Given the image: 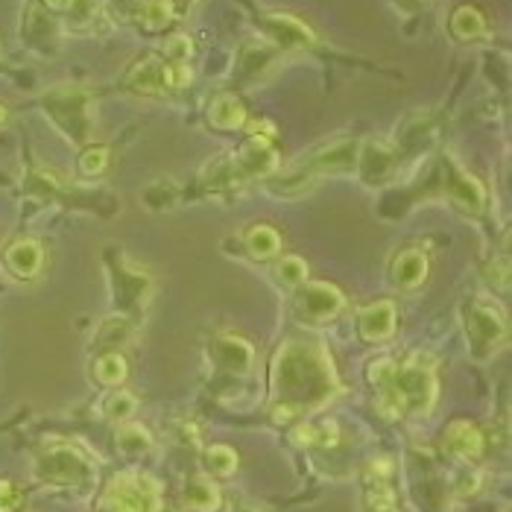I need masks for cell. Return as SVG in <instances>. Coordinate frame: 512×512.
<instances>
[{"label": "cell", "mask_w": 512, "mask_h": 512, "mask_svg": "<svg viewBox=\"0 0 512 512\" xmlns=\"http://www.w3.org/2000/svg\"><path fill=\"white\" fill-rule=\"evenodd\" d=\"M395 325H398V308L393 299H378L357 311V334L363 343L378 346V343L393 340Z\"/></svg>", "instance_id": "9a60e30c"}, {"label": "cell", "mask_w": 512, "mask_h": 512, "mask_svg": "<svg viewBox=\"0 0 512 512\" xmlns=\"http://www.w3.org/2000/svg\"><path fill=\"white\" fill-rule=\"evenodd\" d=\"M340 393V378L328 352L305 337L278 346L270 369V398L276 422L322 410Z\"/></svg>", "instance_id": "6da1fadb"}, {"label": "cell", "mask_w": 512, "mask_h": 512, "mask_svg": "<svg viewBox=\"0 0 512 512\" xmlns=\"http://www.w3.org/2000/svg\"><path fill=\"white\" fill-rule=\"evenodd\" d=\"M395 463L390 457H378L366 466V492H363V504L366 512H401L398 510V495L393 486Z\"/></svg>", "instance_id": "8fae6325"}, {"label": "cell", "mask_w": 512, "mask_h": 512, "mask_svg": "<svg viewBox=\"0 0 512 512\" xmlns=\"http://www.w3.org/2000/svg\"><path fill=\"white\" fill-rule=\"evenodd\" d=\"M44 246L36 237H18L3 249V270L15 281H36L44 273Z\"/></svg>", "instance_id": "4fadbf2b"}, {"label": "cell", "mask_w": 512, "mask_h": 512, "mask_svg": "<svg viewBox=\"0 0 512 512\" xmlns=\"http://www.w3.org/2000/svg\"><path fill=\"white\" fill-rule=\"evenodd\" d=\"M273 278L281 290H296L308 281V261L299 255H278L276 267H273Z\"/></svg>", "instance_id": "4dcf8cb0"}, {"label": "cell", "mask_w": 512, "mask_h": 512, "mask_svg": "<svg viewBox=\"0 0 512 512\" xmlns=\"http://www.w3.org/2000/svg\"><path fill=\"white\" fill-rule=\"evenodd\" d=\"M261 30H264V39L276 47L278 53H290V50H308L316 41L314 30L296 18V15H287V12H270L261 18Z\"/></svg>", "instance_id": "30bf717a"}, {"label": "cell", "mask_w": 512, "mask_h": 512, "mask_svg": "<svg viewBox=\"0 0 512 512\" xmlns=\"http://www.w3.org/2000/svg\"><path fill=\"white\" fill-rule=\"evenodd\" d=\"M445 448L454 454V457H460V460H466V463H474V460H480L483 454H486V436L483 431L469 422V419H457V422H451L448 428H445Z\"/></svg>", "instance_id": "44dd1931"}, {"label": "cell", "mask_w": 512, "mask_h": 512, "mask_svg": "<svg viewBox=\"0 0 512 512\" xmlns=\"http://www.w3.org/2000/svg\"><path fill=\"white\" fill-rule=\"evenodd\" d=\"M100 512H167L161 483L147 472L115 474L100 498Z\"/></svg>", "instance_id": "8992f818"}, {"label": "cell", "mask_w": 512, "mask_h": 512, "mask_svg": "<svg viewBox=\"0 0 512 512\" xmlns=\"http://www.w3.org/2000/svg\"><path fill=\"white\" fill-rule=\"evenodd\" d=\"M366 378L378 395V410L387 419L428 416L434 410L439 381L434 360L425 355H410L407 360L375 357L366 366Z\"/></svg>", "instance_id": "7a4b0ae2"}, {"label": "cell", "mask_w": 512, "mask_h": 512, "mask_svg": "<svg viewBox=\"0 0 512 512\" xmlns=\"http://www.w3.org/2000/svg\"><path fill=\"white\" fill-rule=\"evenodd\" d=\"M398 167V153L390 141H381V138H369V141H360V153H357V176L378 188L384 185Z\"/></svg>", "instance_id": "7c38bea8"}, {"label": "cell", "mask_w": 512, "mask_h": 512, "mask_svg": "<svg viewBox=\"0 0 512 512\" xmlns=\"http://www.w3.org/2000/svg\"><path fill=\"white\" fill-rule=\"evenodd\" d=\"M135 410H138V398L132 393H126L123 387L112 390V393L103 398V404H100V413H103L109 422H115V425L129 422Z\"/></svg>", "instance_id": "1f68e13d"}, {"label": "cell", "mask_w": 512, "mask_h": 512, "mask_svg": "<svg viewBox=\"0 0 512 512\" xmlns=\"http://www.w3.org/2000/svg\"><path fill=\"white\" fill-rule=\"evenodd\" d=\"M91 375L100 387L118 390L129 378V360L123 352H100L97 360L91 363Z\"/></svg>", "instance_id": "484cf974"}, {"label": "cell", "mask_w": 512, "mask_h": 512, "mask_svg": "<svg viewBox=\"0 0 512 512\" xmlns=\"http://www.w3.org/2000/svg\"><path fill=\"white\" fill-rule=\"evenodd\" d=\"M205 120L217 132H243L246 123H249V112H246V103L237 97L235 91H220V94H214L208 100Z\"/></svg>", "instance_id": "d6986e66"}, {"label": "cell", "mask_w": 512, "mask_h": 512, "mask_svg": "<svg viewBox=\"0 0 512 512\" xmlns=\"http://www.w3.org/2000/svg\"><path fill=\"white\" fill-rule=\"evenodd\" d=\"M182 504L191 512H217L223 507V492L214 483V477L199 474L194 480H188V486L182 492Z\"/></svg>", "instance_id": "cb8c5ba5"}, {"label": "cell", "mask_w": 512, "mask_h": 512, "mask_svg": "<svg viewBox=\"0 0 512 512\" xmlns=\"http://www.w3.org/2000/svg\"><path fill=\"white\" fill-rule=\"evenodd\" d=\"M132 18L144 33H167L179 21V6L176 0H135Z\"/></svg>", "instance_id": "603a6c76"}, {"label": "cell", "mask_w": 512, "mask_h": 512, "mask_svg": "<svg viewBox=\"0 0 512 512\" xmlns=\"http://www.w3.org/2000/svg\"><path fill=\"white\" fill-rule=\"evenodd\" d=\"M109 158H112V150L106 144H88L82 147L79 153V176L85 179H97L109 170Z\"/></svg>", "instance_id": "d6a6232c"}, {"label": "cell", "mask_w": 512, "mask_h": 512, "mask_svg": "<svg viewBox=\"0 0 512 512\" xmlns=\"http://www.w3.org/2000/svg\"><path fill=\"white\" fill-rule=\"evenodd\" d=\"M158 56L164 62H191L194 59V41H191V36H185V33H170L164 39V44H161Z\"/></svg>", "instance_id": "836d02e7"}, {"label": "cell", "mask_w": 512, "mask_h": 512, "mask_svg": "<svg viewBox=\"0 0 512 512\" xmlns=\"http://www.w3.org/2000/svg\"><path fill=\"white\" fill-rule=\"evenodd\" d=\"M243 246H246L249 258H255V261H273L281 255V232L270 223H255L243 235Z\"/></svg>", "instance_id": "d4e9b609"}, {"label": "cell", "mask_w": 512, "mask_h": 512, "mask_svg": "<svg viewBox=\"0 0 512 512\" xmlns=\"http://www.w3.org/2000/svg\"><path fill=\"white\" fill-rule=\"evenodd\" d=\"M202 466H205L208 477H232L237 472V466H240V457H237V451L232 445L217 442V445H208L205 448Z\"/></svg>", "instance_id": "f546056e"}, {"label": "cell", "mask_w": 512, "mask_h": 512, "mask_svg": "<svg viewBox=\"0 0 512 512\" xmlns=\"http://www.w3.org/2000/svg\"><path fill=\"white\" fill-rule=\"evenodd\" d=\"M194 82L191 62H164V88L167 91H182Z\"/></svg>", "instance_id": "e575fe53"}, {"label": "cell", "mask_w": 512, "mask_h": 512, "mask_svg": "<svg viewBox=\"0 0 512 512\" xmlns=\"http://www.w3.org/2000/svg\"><path fill=\"white\" fill-rule=\"evenodd\" d=\"M448 30H451V36L457 41H474L486 33V18H483V12H480L477 6L463 3V6H457V9L451 12Z\"/></svg>", "instance_id": "4316f807"}, {"label": "cell", "mask_w": 512, "mask_h": 512, "mask_svg": "<svg viewBox=\"0 0 512 512\" xmlns=\"http://www.w3.org/2000/svg\"><path fill=\"white\" fill-rule=\"evenodd\" d=\"M123 88L132 94H144V97H161L167 94L164 88V59L158 53H147L141 59H135L123 77Z\"/></svg>", "instance_id": "ac0fdd59"}, {"label": "cell", "mask_w": 512, "mask_h": 512, "mask_svg": "<svg viewBox=\"0 0 512 512\" xmlns=\"http://www.w3.org/2000/svg\"><path fill=\"white\" fill-rule=\"evenodd\" d=\"M235 512H258V510H252V507H237Z\"/></svg>", "instance_id": "ab89813d"}, {"label": "cell", "mask_w": 512, "mask_h": 512, "mask_svg": "<svg viewBox=\"0 0 512 512\" xmlns=\"http://www.w3.org/2000/svg\"><path fill=\"white\" fill-rule=\"evenodd\" d=\"M357 153H360V141L357 138L322 141V144H316L314 150L302 153L293 164H287L284 170H276L267 179V185L278 197H299V194L311 191L319 179L355 173Z\"/></svg>", "instance_id": "3957f363"}, {"label": "cell", "mask_w": 512, "mask_h": 512, "mask_svg": "<svg viewBox=\"0 0 512 512\" xmlns=\"http://www.w3.org/2000/svg\"><path fill=\"white\" fill-rule=\"evenodd\" d=\"M0 512H24V489L15 480H0Z\"/></svg>", "instance_id": "d590c367"}, {"label": "cell", "mask_w": 512, "mask_h": 512, "mask_svg": "<svg viewBox=\"0 0 512 512\" xmlns=\"http://www.w3.org/2000/svg\"><path fill=\"white\" fill-rule=\"evenodd\" d=\"M208 357H211L217 372L243 378V375H249V369L255 363V349L237 334H217L208 346Z\"/></svg>", "instance_id": "5bb4252c"}, {"label": "cell", "mask_w": 512, "mask_h": 512, "mask_svg": "<svg viewBox=\"0 0 512 512\" xmlns=\"http://www.w3.org/2000/svg\"><path fill=\"white\" fill-rule=\"evenodd\" d=\"M276 59L278 50L267 39L243 41L235 59V79L243 82V85H255L258 79H264L270 74Z\"/></svg>", "instance_id": "2e32d148"}, {"label": "cell", "mask_w": 512, "mask_h": 512, "mask_svg": "<svg viewBox=\"0 0 512 512\" xmlns=\"http://www.w3.org/2000/svg\"><path fill=\"white\" fill-rule=\"evenodd\" d=\"M232 156L237 176L243 182H252V179H270L276 170H281V156H278L276 144L270 138H258V135H249Z\"/></svg>", "instance_id": "9c48e42d"}, {"label": "cell", "mask_w": 512, "mask_h": 512, "mask_svg": "<svg viewBox=\"0 0 512 512\" xmlns=\"http://www.w3.org/2000/svg\"><path fill=\"white\" fill-rule=\"evenodd\" d=\"M33 474L44 486L85 489L97 480V460L77 442H50L36 454Z\"/></svg>", "instance_id": "5b68a950"}, {"label": "cell", "mask_w": 512, "mask_h": 512, "mask_svg": "<svg viewBox=\"0 0 512 512\" xmlns=\"http://www.w3.org/2000/svg\"><path fill=\"white\" fill-rule=\"evenodd\" d=\"M6 118H9V112H6V106H3V103H0V126H3V123H6Z\"/></svg>", "instance_id": "f35d334b"}, {"label": "cell", "mask_w": 512, "mask_h": 512, "mask_svg": "<svg viewBox=\"0 0 512 512\" xmlns=\"http://www.w3.org/2000/svg\"><path fill=\"white\" fill-rule=\"evenodd\" d=\"M431 273V258L422 246H404L401 252H395L390 276L398 290H416L428 281Z\"/></svg>", "instance_id": "ffe728a7"}, {"label": "cell", "mask_w": 512, "mask_h": 512, "mask_svg": "<svg viewBox=\"0 0 512 512\" xmlns=\"http://www.w3.org/2000/svg\"><path fill=\"white\" fill-rule=\"evenodd\" d=\"M507 331H510L507 316L495 302L474 299L466 308V343L477 360L495 355L507 343Z\"/></svg>", "instance_id": "52a82bcc"}, {"label": "cell", "mask_w": 512, "mask_h": 512, "mask_svg": "<svg viewBox=\"0 0 512 512\" xmlns=\"http://www.w3.org/2000/svg\"><path fill=\"white\" fill-rule=\"evenodd\" d=\"M398 3H401V6H404V9H413V6H419V3H422V0H398Z\"/></svg>", "instance_id": "74e56055"}, {"label": "cell", "mask_w": 512, "mask_h": 512, "mask_svg": "<svg viewBox=\"0 0 512 512\" xmlns=\"http://www.w3.org/2000/svg\"><path fill=\"white\" fill-rule=\"evenodd\" d=\"M41 112L74 147H88L97 129V106L82 85H53L41 94Z\"/></svg>", "instance_id": "277c9868"}, {"label": "cell", "mask_w": 512, "mask_h": 512, "mask_svg": "<svg viewBox=\"0 0 512 512\" xmlns=\"http://www.w3.org/2000/svg\"><path fill=\"white\" fill-rule=\"evenodd\" d=\"M343 308H346V296L331 281H305L302 287L293 290V316L299 325L308 328L328 325L331 319L343 314Z\"/></svg>", "instance_id": "ba28073f"}, {"label": "cell", "mask_w": 512, "mask_h": 512, "mask_svg": "<svg viewBox=\"0 0 512 512\" xmlns=\"http://www.w3.org/2000/svg\"><path fill=\"white\" fill-rule=\"evenodd\" d=\"M445 194L466 214H480L486 205L483 185L474 179L472 173H466L460 164H454L451 158H445Z\"/></svg>", "instance_id": "e0dca14e"}, {"label": "cell", "mask_w": 512, "mask_h": 512, "mask_svg": "<svg viewBox=\"0 0 512 512\" xmlns=\"http://www.w3.org/2000/svg\"><path fill=\"white\" fill-rule=\"evenodd\" d=\"M115 448L123 457H129V460L144 457L153 448V434L144 425H138V422H123L115 431Z\"/></svg>", "instance_id": "83f0119b"}, {"label": "cell", "mask_w": 512, "mask_h": 512, "mask_svg": "<svg viewBox=\"0 0 512 512\" xmlns=\"http://www.w3.org/2000/svg\"><path fill=\"white\" fill-rule=\"evenodd\" d=\"M115 302H118L120 314L132 311V314H141L147 308V293H150V278L126 264H120V278L115 276Z\"/></svg>", "instance_id": "7402d4cb"}, {"label": "cell", "mask_w": 512, "mask_h": 512, "mask_svg": "<svg viewBox=\"0 0 512 512\" xmlns=\"http://www.w3.org/2000/svg\"><path fill=\"white\" fill-rule=\"evenodd\" d=\"M293 439L305 448H331L340 442V428L334 419H325V422H305L296 428Z\"/></svg>", "instance_id": "f1b7e54d"}, {"label": "cell", "mask_w": 512, "mask_h": 512, "mask_svg": "<svg viewBox=\"0 0 512 512\" xmlns=\"http://www.w3.org/2000/svg\"><path fill=\"white\" fill-rule=\"evenodd\" d=\"M47 15H71L79 6V0H41Z\"/></svg>", "instance_id": "8d00e7d4"}]
</instances>
